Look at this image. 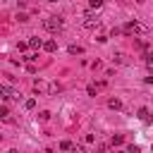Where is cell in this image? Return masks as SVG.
Here are the masks:
<instances>
[{
	"mask_svg": "<svg viewBox=\"0 0 153 153\" xmlns=\"http://www.w3.org/2000/svg\"><path fill=\"white\" fill-rule=\"evenodd\" d=\"M0 98H2V100H7V98H19V93H17V91H12V88H7V86H2V84H0Z\"/></svg>",
	"mask_w": 153,
	"mask_h": 153,
	"instance_id": "cell-3",
	"label": "cell"
},
{
	"mask_svg": "<svg viewBox=\"0 0 153 153\" xmlns=\"http://www.w3.org/2000/svg\"><path fill=\"white\" fill-rule=\"evenodd\" d=\"M43 48H45L48 53H55V50H57V43H55V41H45V43H43Z\"/></svg>",
	"mask_w": 153,
	"mask_h": 153,
	"instance_id": "cell-7",
	"label": "cell"
},
{
	"mask_svg": "<svg viewBox=\"0 0 153 153\" xmlns=\"http://www.w3.org/2000/svg\"><path fill=\"white\" fill-rule=\"evenodd\" d=\"M122 141H124V136H122V134H115V136H112V146H120Z\"/></svg>",
	"mask_w": 153,
	"mask_h": 153,
	"instance_id": "cell-10",
	"label": "cell"
},
{
	"mask_svg": "<svg viewBox=\"0 0 153 153\" xmlns=\"http://www.w3.org/2000/svg\"><path fill=\"white\" fill-rule=\"evenodd\" d=\"M48 2H55V0H48Z\"/></svg>",
	"mask_w": 153,
	"mask_h": 153,
	"instance_id": "cell-21",
	"label": "cell"
},
{
	"mask_svg": "<svg viewBox=\"0 0 153 153\" xmlns=\"http://www.w3.org/2000/svg\"><path fill=\"white\" fill-rule=\"evenodd\" d=\"M86 91H88V96H96V93H98V86H96V84H91Z\"/></svg>",
	"mask_w": 153,
	"mask_h": 153,
	"instance_id": "cell-14",
	"label": "cell"
},
{
	"mask_svg": "<svg viewBox=\"0 0 153 153\" xmlns=\"http://www.w3.org/2000/svg\"><path fill=\"white\" fill-rule=\"evenodd\" d=\"M100 5H103V0H88V7H91V10H98Z\"/></svg>",
	"mask_w": 153,
	"mask_h": 153,
	"instance_id": "cell-12",
	"label": "cell"
},
{
	"mask_svg": "<svg viewBox=\"0 0 153 153\" xmlns=\"http://www.w3.org/2000/svg\"><path fill=\"white\" fill-rule=\"evenodd\" d=\"M69 53H72V55H81L84 48H81V45H69Z\"/></svg>",
	"mask_w": 153,
	"mask_h": 153,
	"instance_id": "cell-8",
	"label": "cell"
},
{
	"mask_svg": "<svg viewBox=\"0 0 153 153\" xmlns=\"http://www.w3.org/2000/svg\"><path fill=\"white\" fill-rule=\"evenodd\" d=\"M146 67L153 72V55H146Z\"/></svg>",
	"mask_w": 153,
	"mask_h": 153,
	"instance_id": "cell-16",
	"label": "cell"
},
{
	"mask_svg": "<svg viewBox=\"0 0 153 153\" xmlns=\"http://www.w3.org/2000/svg\"><path fill=\"white\" fill-rule=\"evenodd\" d=\"M108 105H110L112 110H120V108H122V103H120L117 98H112V100H108Z\"/></svg>",
	"mask_w": 153,
	"mask_h": 153,
	"instance_id": "cell-9",
	"label": "cell"
},
{
	"mask_svg": "<svg viewBox=\"0 0 153 153\" xmlns=\"http://www.w3.org/2000/svg\"><path fill=\"white\" fill-rule=\"evenodd\" d=\"M98 24H100V22L93 19V14H86V17H84V26H86V29H93V26H98Z\"/></svg>",
	"mask_w": 153,
	"mask_h": 153,
	"instance_id": "cell-4",
	"label": "cell"
},
{
	"mask_svg": "<svg viewBox=\"0 0 153 153\" xmlns=\"http://www.w3.org/2000/svg\"><path fill=\"white\" fill-rule=\"evenodd\" d=\"M48 117H50V112H45V110H43V112H38V120H43V122H45Z\"/></svg>",
	"mask_w": 153,
	"mask_h": 153,
	"instance_id": "cell-17",
	"label": "cell"
},
{
	"mask_svg": "<svg viewBox=\"0 0 153 153\" xmlns=\"http://www.w3.org/2000/svg\"><path fill=\"white\" fill-rule=\"evenodd\" d=\"M0 117H2V120H7V117H10V110H7V108H5V105H2V108H0Z\"/></svg>",
	"mask_w": 153,
	"mask_h": 153,
	"instance_id": "cell-15",
	"label": "cell"
},
{
	"mask_svg": "<svg viewBox=\"0 0 153 153\" xmlns=\"http://www.w3.org/2000/svg\"><path fill=\"white\" fill-rule=\"evenodd\" d=\"M139 120H141V122H151V112H148V108H141V110H139Z\"/></svg>",
	"mask_w": 153,
	"mask_h": 153,
	"instance_id": "cell-6",
	"label": "cell"
},
{
	"mask_svg": "<svg viewBox=\"0 0 153 153\" xmlns=\"http://www.w3.org/2000/svg\"><path fill=\"white\" fill-rule=\"evenodd\" d=\"M127 153H139V146H129V148H127Z\"/></svg>",
	"mask_w": 153,
	"mask_h": 153,
	"instance_id": "cell-19",
	"label": "cell"
},
{
	"mask_svg": "<svg viewBox=\"0 0 153 153\" xmlns=\"http://www.w3.org/2000/svg\"><path fill=\"white\" fill-rule=\"evenodd\" d=\"M24 108H26V110H33V108H36V100H33V98H29V100L24 103Z\"/></svg>",
	"mask_w": 153,
	"mask_h": 153,
	"instance_id": "cell-13",
	"label": "cell"
},
{
	"mask_svg": "<svg viewBox=\"0 0 153 153\" xmlns=\"http://www.w3.org/2000/svg\"><path fill=\"white\" fill-rule=\"evenodd\" d=\"M122 31H124V33H134V36H143L148 29H146L143 24H139V22H127V24L122 26Z\"/></svg>",
	"mask_w": 153,
	"mask_h": 153,
	"instance_id": "cell-2",
	"label": "cell"
},
{
	"mask_svg": "<svg viewBox=\"0 0 153 153\" xmlns=\"http://www.w3.org/2000/svg\"><path fill=\"white\" fill-rule=\"evenodd\" d=\"M136 2H146V0H136Z\"/></svg>",
	"mask_w": 153,
	"mask_h": 153,
	"instance_id": "cell-20",
	"label": "cell"
},
{
	"mask_svg": "<svg viewBox=\"0 0 153 153\" xmlns=\"http://www.w3.org/2000/svg\"><path fill=\"white\" fill-rule=\"evenodd\" d=\"M72 148H74L72 141H62V143H60V151H72Z\"/></svg>",
	"mask_w": 153,
	"mask_h": 153,
	"instance_id": "cell-11",
	"label": "cell"
},
{
	"mask_svg": "<svg viewBox=\"0 0 153 153\" xmlns=\"http://www.w3.org/2000/svg\"><path fill=\"white\" fill-rule=\"evenodd\" d=\"M62 26H65V19L62 17H48V19H43V29L50 31V33H60Z\"/></svg>",
	"mask_w": 153,
	"mask_h": 153,
	"instance_id": "cell-1",
	"label": "cell"
},
{
	"mask_svg": "<svg viewBox=\"0 0 153 153\" xmlns=\"http://www.w3.org/2000/svg\"><path fill=\"white\" fill-rule=\"evenodd\" d=\"M60 91V84H50V93H57Z\"/></svg>",
	"mask_w": 153,
	"mask_h": 153,
	"instance_id": "cell-18",
	"label": "cell"
},
{
	"mask_svg": "<svg viewBox=\"0 0 153 153\" xmlns=\"http://www.w3.org/2000/svg\"><path fill=\"white\" fill-rule=\"evenodd\" d=\"M29 48H33V50H38V48H43V41H41L38 36H31V38H29Z\"/></svg>",
	"mask_w": 153,
	"mask_h": 153,
	"instance_id": "cell-5",
	"label": "cell"
}]
</instances>
